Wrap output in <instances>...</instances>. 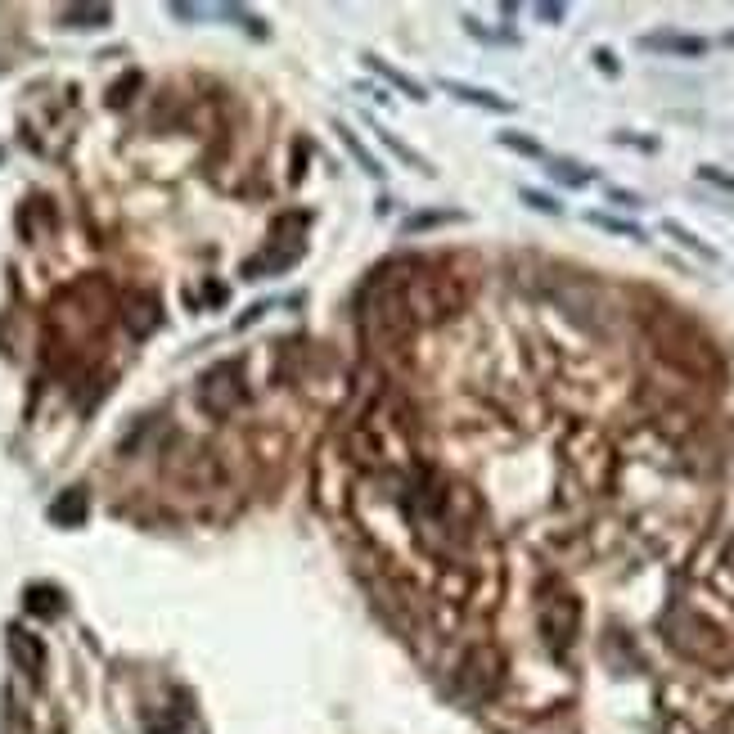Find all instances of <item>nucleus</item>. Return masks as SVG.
Masks as SVG:
<instances>
[{
    "instance_id": "obj_4",
    "label": "nucleus",
    "mask_w": 734,
    "mask_h": 734,
    "mask_svg": "<svg viewBox=\"0 0 734 734\" xmlns=\"http://www.w3.org/2000/svg\"><path fill=\"white\" fill-rule=\"evenodd\" d=\"M577 626H581V604L568 595V590H554V595L541 599V635H545V644H550L554 658H563V653L572 649Z\"/></svg>"
},
{
    "instance_id": "obj_13",
    "label": "nucleus",
    "mask_w": 734,
    "mask_h": 734,
    "mask_svg": "<svg viewBox=\"0 0 734 734\" xmlns=\"http://www.w3.org/2000/svg\"><path fill=\"white\" fill-rule=\"evenodd\" d=\"M338 140H343V149H347V154L356 158V163L365 167V172H370V176H383V163H379V158L370 154V149L361 145V136H356V131L347 127V122H338Z\"/></svg>"
},
{
    "instance_id": "obj_23",
    "label": "nucleus",
    "mask_w": 734,
    "mask_h": 734,
    "mask_svg": "<svg viewBox=\"0 0 734 734\" xmlns=\"http://www.w3.org/2000/svg\"><path fill=\"white\" fill-rule=\"evenodd\" d=\"M595 64L604 68V73H613V77H617V59H613V50H595Z\"/></svg>"
},
{
    "instance_id": "obj_15",
    "label": "nucleus",
    "mask_w": 734,
    "mask_h": 734,
    "mask_svg": "<svg viewBox=\"0 0 734 734\" xmlns=\"http://www.w3.org/2000/svg\"><path fill=\"white\" fill-rule=\"evenodd\" d=\"M662 230H667V235L676 239L680 248H689V253H698V257H703V262H716V248H707L703 239H698L694 230H685V226H680V221H662Z\"/></svg>"
},
{
    "instance_id": "obj_19",
    "label": "nucleus",
    "mask_w": 734,
    "mask_h": 734,
    "mask_svg": "<svg viewBox=\"0 0 734 734\" xmlns=\"http://www.w3.org/2000/svg\"><path fill=\"white\" fill-rule=\"evenodd\" d=\"M442 221H460V212H419V217H410L406 226V235H415V230H428V226H442Z\"/></svg>"
},
{
    "instance_id": "obj_12",
    "label": "nucleus",
    "mask_w": 734,
    "mask_h": 734,
    "mask_svg": "<svg viewBox=\"0 0 734 734\" xmlns=\"http://www.w3.org/2000/svg\"><path fill=\"white\" fill-rule=\"evenodd\" d=\"M59 19H64L68 28H104V23L113 19V10L109 5H64Z\"/></svg>"
},
{
    "instance_id": "obj_22",
    "label": "nucleus",
    "mask_w": 734,
    "mask_h": 734,
    "mask_svg": "<svg viewBox=\"0 0 734 734\" xmlns=\"http://www.w3.org/2000/svg\"><path fill=\"white\" fill-rule=\"evenodd\" d=\"M563 14H568V10H563V5H536V19H550V23H559Z\"/></svg>"
},
{
    "instance_id": "obj_9",
    "label": "nucleus",
    "mask_w": 734,
    "mask_h": 734,
    "mask_svg": "<svg viewBox=\"0 0 734 734\" xmlns=\"http://www.w3.org/2000/svg\"><path fill=\"white\" fill-rule=\"evenodd\" d=\"M442 91L455 95V100H464V104H478V109H487V113H514V100H505V95H496V91H482V86H469V82H455V77H442Z\"/></svg>"
},
{
    "instance_id": "obj_8",
    "label": "nucleus",
    "mask_w": 734,
    "mask_h": 734,
    "mask_svg": "<svg viewBox=\"0 0 734 734\" xmlns=\"http://www.w3.org/2000/svg\"><path fill=\"white\" fill-rule=\"evenodd\" d=\"M640 46L658 50V55H680V59L707 55V41L703 37H685V32H649V37H640Z\"/></svg>"
},
{
    "instance_id": "obj_14",
    "label": "nucleus",
    "mask_w": 734,
    "mask_h": 734,
    "mask_svg": "<svg viewBox=\"0 0 734 734\" xmlns=\"http://www.w3.org/2000/svg\"><path fill=\"white\" fill-rule=\"evenodd\" d=\"M550 176L559 185H572V190H581V185L595 181V172H590V167H581V163H572V158H550Z\"/></svg>"
},
{
    "instance_id": "obj_11",
    "label": "nucleus",
    "mask_w": 734,
    "mask_h": 734,
    "mask_svg": "<svg viewBox=\"0 0 734 734\" xmlns=\"http://www.w3.org/2000/svg\"><path fill=\"white\" fill-rule=\"evenodd\" d=\"M23 604H28V613H37V617H59L64 613V590L59 586H28Z\"/></svg>"
},
{
    "instance_id": "obj_3",
    "label": "nucleus",
    "mask_w": 734,
    "mask_h": 734,
    "mask_svg": "<svg viewBox=\"0 0 734 734\" xmlns=\"http://www.w3.org/2000/svg\"><path fill=\"white\" fill-rule=\"evenodd\" d=\"M199 406L208 410L212 419H226L230 410H239V401L248 397V388H244V370H239L235 361H221V365H212L208 374L199 379Z\"/></svg>"
},
{
    "instance_id": "obj_1",
    "label": "nucleus",
    "mask_w": 734,
    "mask_h": 734,
    "mask_svg": "<svg viewBox=\"0 0 734 734\" xmlns=\"http://www.w3.org/2000/svg\"><path fill=\"white\" fill-rule=\"evenodd\" d=\"M415 275V262H392L379 266L374 280L365 284L361 302H356V320H361L365 347H401L406 334L415 329L406 307V280Z\"/></svg>"
},
{
    "instance_id": "obj_18",
    "label": "nucleus",
    "mask_w": 734,
    "mask_h": 734,
    "mask_svg": "<svg viewBox=\"0 0 734 734\" xmlns=\"http://www.w3.org/2000/svg\"><path fill=\"white\" fill-rule=\"evenodd\" d=\"M500 145H509L514 154H527V158H545V149L532 136H518V131H500Z\"/></svg>"
},
{
    "instance_id": "obj_10",
    "label": "nucleus",
    "mask_w": 734,
    "mask_h": 734,
    "mask_svg": "<svg viewBox=\"0 0 734 734\" xmlns=\"http://www.w3.org/2000/svg\"><path fill=\"white\" fill-rule=\"evenodd\" d=\"M361 59H365V68H370V73H379L388 86H397V91L406 95V100H419V104L428 100V91H424V86H419L415 77H406V73H401V68H392L388 59H379V55H361Z\"/></svg>"
},
{
    "instance_id": "obj_21",
    "label": "nucleus",
    "mask_w": 734,
    "mask_h": 734,
    "mask_svg": "<svg viewBox=\"0 0 734 734\" xmlns=\"http://www.w3.org/2000/svg\"><path fill=\"white\" fill-rule=\"evenodd\" d=\"M608 199L622 203V208H640V194H631V190H608Z\"/></svg>"
},
{
    "instance_id": "obj_6",
    "label": "nucleus",
    "mask_w": 734,
    "mask_h": 734,
    "mask_svg": "<svg viewBox=\"0 0 734 734\" xmlns=\"http://www.w3.org/2000/svg\"><path fill=\"white\" fill-rule=\"evenodd\" d=\"M158 320H163V311H158L154 293H131V298H122V325L131 329V338H149L158 329Z\"/></svg>"
},
{
    "instance_id": "obj_20",
    "label": "nucleus",
    "mask_w": 734,
    "mask_h": 734,
    "mask_svg": "<svg viewBox=\"0 0 734 734\" xmlns=\"http://www.w3.org/2000/svg\"><path fill=\"white\" fill-rule=\"evenodd\" d=\"M698 181H707V185H716V190L734 194V176L721 172V167H698Z\"/></svg>"
},
{
    "instance_id": "obj_7",
    "label": "nucleus",
    "mask_w": 734,
    "mask_h": 734,
    "mask_svg": "<svg viewBox=\"0 0 734 734\" xmlns=\"http://www.w3.org/2000/svg\"><path fill=\"white\" fill-rule=\"evenodd\" d=\"M86 514H91V496H86V487H68V491H59V496L50 500V523L55 527H82Z\"/></svg>"
},
{
    "instance_id": "obj_2",
    "label": "nucleus",
    "mask_w": 734,
    "mask_h": 734,
    "mask_svg": "<svg viewBox=\"0 0 734 734\" xmlns=\"http://www.w3.org/2000/svg\"><path fill=\"white\" fill-rule=\"evenodd\" d=\"M460 284H455V275H437V271H424V266H415V275L406 280V307H410V320L415 325H437V320H446L455 307H460Z\"/></svg>"
},
{
    "instance_id": "obj_16",
    "label": "nucleus",
    "mask_w": 734,
    "mask_h": 734,
    "mask_svg": "<svg viewBox=\"0 0 734 734\" xmlns=\"http://www.w3.org/2000/svg\"><path fill=\"white\" fill-rule=\"evenodd\" d=\"M590 226H599V230H608V235H622V239H635L640 244L644 239V230L640 226H631V221H622V217H608V212H590Z\"/></svg>"
},
{
    "instance_id": "obj_17",
    "label": "nucleus",
    "mask_w": 734,
    "mask_h": 734,
    "mask_svg": "<svg viewBox=\"0 0 734 734\" xmlns=\"http://www.w3.org/2000/svg\"><path fill=\"white\" fill-rule=\"evenodd\" d=\"M518 199H523L527 208L545 212V217H559V212H563V203H554L550 194H541V190H527V185H523V190H518Z\"/></svg>"
},
{
    "instance_id": "obj_5",
    "label": "nucleus",
    "mask_w": 734,
    "mask_h": 734,
    "mask_svg": "<svg viewBox=\"0 0 734 734\" xmlns=\"http://www.w3.org/2000/svg\"><path fill=\"white\" fill-rule=\"evenodd\" d=\"M5 644H10L14 662H19V667L28 671L32 680H41V671H46V640H41V635H32L28 626H10Z\"/></svg>"
}]
</instances>
